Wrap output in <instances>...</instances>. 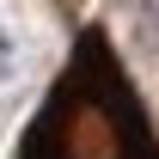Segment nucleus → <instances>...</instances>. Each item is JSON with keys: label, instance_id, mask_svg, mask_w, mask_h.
Segmentation results:
<instances>
[{"label": "nucleus", "instance_id": "obj_1", "mask_svg": "<svg viewBox=\"0 0 159 159\" xmlns=\"http://www.w3.org/2000/svg\"><path fill=\"white\" fill-rule=\"evenodd\" d=\"M19 159H159V122L104 25H80L19 135Z\"/></svg>", "mask_w": 159, "mask_h": 159}, {"label": "nucleus", "instance_id": "obj_2", "mask_svg": "<svg viewBox=\"0 0 159 159\" xmlns=\"http://www.w3.org/2000/svg\"><path fill=\"white\" fill-rule=\"evenodd\" d=\"M55 12H86V0H49Z\"/></svg>", "mask_w": 159, "mask_h": 159}]
</instances>
